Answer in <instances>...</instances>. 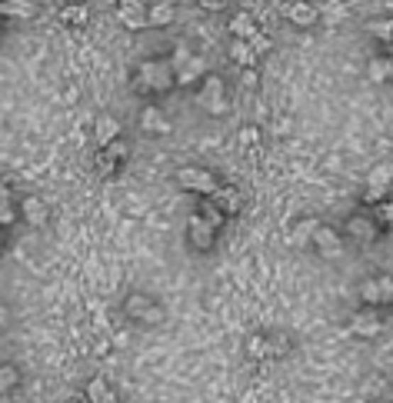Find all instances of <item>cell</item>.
<instances>
[{"mask_svg":"<svg viewBox=\"0 0 393 403\" xmlns=\"http://www.w3.org/2000/svg\"><path fill=\"white\" fill-rule=\"evenodd\" d=\"M250 47H253V54L260 57V54H270V47H273V37L270 33H263V31H257L250 37Z\"/></svg>","mask_w":393,"mask_h":403,"instance_id":"d590c367","label":"cell"},{"mask_svg":"<svg viewBox=\"0 0 393 403\" xmlns=\"http://www.w3.org/2000/svg\"><path fill=\"white\" fill-rule=\"evenodd\" d=\"M123 133L121 120L114 117V114H100L97 123H94V137H97V147H107V143H114L117 137Z\"/></svg>","mask_w":393,"mask_h":403,"instance_id":"9a60e30c","label":"cell"},{"mask_svg":"<svg viewBox=\"0 0 393 403\" xmlns=\"http://www.w3.org/2000/svg\"><path fill=\"white\" fill-rule=\"evenodd\" d=\"M37 13V4L33 0H0V17H17V21H27Z\"/></svg>","mask_w":393,"mask_h":403,"instance_id":"7402d4cb","label":"cell"},{"mask_svg":"<svg viewBox=\"0 0 393 403\" xmlns=\"http://www.w3.org/2000/svg\"><path fill=\"white\" fill-rule=\"evenodd\" d=\"M114 11H117V21H121L127 31H147V7L121 4V7H114Z\"/></svg>","mask_w":393,"mask_h":403,"instance_id":"d6986e66","label":"cell"},{"mask_svg":"<svg viewBox=\"0 0 393 403\" xmlns=\"http://www.w3.org/2000/svg\"><path fill=\"white\" fill-rule=\"evenodd\" d=\"M177 21V7L170 0H153L147 4V27H170Z\"/></svg>","mask_w":393,"mask_h":403,"instance_id":"2e32d148","label":"cell"},{"mask_svg":"<svg viewBox=\"0 0 393 403\" xmlns=\"http://www.w3.org/2000/svg\"><path fill=\"white\" fill-rule=\"evenodd\" d=\"M270 340V357H287L290 353V337L287 333H267Z\"/></svg>","mask_w":393,"mask_h":403,"instance_id":"1f68e13d","label":"cell"},{"mask_svg":"<svg viewBox=\"0 0 393 403\" xmlns=\"http://www.w3.org/2000/svg\"><path fill=\"white\" fill-rule=\"evenodd\" d=\"M194 100H196V107L204 110V114L223 117V114L230 110L223 77H220V74H204V80H200V87H196V94H194Z\"/></svg>","mask_w":393,"mask_h":403,"instance_id":"7a4b0ae2","label":"cell"},{"mask_svg":"<svg viewBox=\"0 0 393 403\" xmlns=\"http://www.w3.org/2000/svg\"><path fill=\"white\" fill-rule=\"evenodd\" d=\"M350 333H353V337H363V340L380 337V333H383V320L377 316L373 307H363L360 314L350 316Z\"/></svg>","mask_w":393,"mask_h":403,"instance_id":"52a82bcc","label":"cell"},{"mask_svg":"<svg viewBox=\"0 0 393 403\" xmlns=\"http://www.w3.org/2000/svg\"><path fill=\"white\" fill-rule=\"evenodd\" d=\"M243 87H257V67H247V70H243Z\"/></svg>","mask_w":393,"mask_h":403,"instance_id":"60d3db41","label":"cell"},{"mask_svg":"<svg viewBox=\"0 0 393 403\" xmlns=\"http://www.w3.org/2000/svg\"><path fill=\"white\" fill-rule=\"evenodd\" d=\"M84 400H87V403H117V393H114V387H110L104 377H94V380L87 383Z\"/></svg>","mask_w":393,"mask_h":403,"instance_id":"44dd1931","label":"cell"},{"mask_svg":"<svg viewBox=\"0 0 393 403\" xmlns=\"http://www.w3.org/2000/svg\"><path fill=\"white\" fill-rule=\"evenodd\" d=\"M317 227H320L317 217H304V220H297V223H294V233H290V237H294L297 247H306V243L314 240V230H317Z\"/></svg>","mask_w":393,"mask_h":403,"instance_id":"484cf974","label":"cell"},{"mask_svg":"<svg viewBox=\"0 0 393 403\" xmlns=\"http://www.w3.org/2000/svg\"><path fill=\"white\" fill-rule=\"evenodd\" d=\"M7 207H13V194L7 184H0V210H7Z\"/></svg>","mask_w":393,"mask_h":403,"instance_id":"ab89813d","label":"cell"},{"mask_svg":"<svg viewBox=\"0 0 393 403\" xmlns=\"http://www.w3.org/2000/svg\"><path fill=\"white\" fill-rule=\"evenodd\" d=\"M123 314L131 316V320H137V324L153 327V324L164 320V307L147 294H127V300H123Z\"/></svg>","mask_w":393,"mask_h":403,"instance_id":"277c9868","label":"cell"},{"mask_svg":"<svg viewBox=\"0 0 393 403\" xmlns=\"http://www.w3.org/2000/svg\"><path fill=\"white\" fill-rule=\"evenodd\" d=\"M317 11H320V17L327 13V17H333V21H337V17H343V7H340L337 0H327V4H323V7H317Z\"/></svg>","mask_w":393,"mask_h":403,"instance_id":"74e56055","label":"cell"},{"mask_svg":"<svg viewBox=\"0 0 393 403\" xmlns=\"http://www.w3.org/2000/svg\"><path fill=\"white\" fill-rule=\"evenodd\" d=\"M357 294H360V304L363 307H373V310H380L383 300H380V284H377V277H367L360 287H357Z\"/></svg>","mask_w":393,"mask_h":403,"instance_id":"d4e9b609","label":"cell"},{"mask_svg":"<svg viewBox=\"0 0 393 403\" xmlns=\"http://www.w3.org/2000/svg\"><path fill=\"white\" fill-rule=\"evenodd\" d=\"M190 57H194V54H190V50H187L184 44H177V47H174V54L167 57V60H170V67H174V74H177V70H180V67H184L187 60H190Z\"/></svg>","mask_w":393,"mask_h":403,"instance_id":"8d00e7d4","label":"cell"},{"mask_svg":"<svg viewBox=\"0 0 393 403\" xmlns=\"http://www.w3.org/2000/svg\"><path fill=\"white\" fill-rule=\"evenodd\" d=\"M7 316H11V314H7V307L0 304V327H4V324H7Z\"/></svg>","mask_w":393,"mask_h":403,"instance_id":"b9f144b4","label":"cell"},{"mask_svg":"<svg viewBox=\"0 0 393 403\" xmlns=\"http://www.w3.org/2000/svg\"><path fill=\"white\" fill-rule=\"evenodd\" d=\"M177 187L180 190H187V194H196V197H210L214 190L220 187V180L210 170H204V167H180L174 174Z\"/></svg>","mask_w":393,"mask_h":403,"instance_id":"3957f363","label":"cell"},{"mask_svg":"<svg viewBox=\"0 0 393 403\" xmlns=\"http://www.w3.org/2000/svg\"><path fill=\"white\" fill-rule=\"evenodd\" d=\"M200 4V11H210V13H217L223 11V7H230V0H196Z\"/></svg>","mask_w":393,"mask_h":403,"instance_id":"f35d334b","label":"cell"},{"mask_svg":"<svg viewBox=\"0 0 393 403\" xmlns=\"http://www.w3.org/2000/svg\"><path fill=\"white\" fill-rule=\"evenodd\" d=\"M140 131L143 133H170V120L164 117L160 107H143L140 110Z\"/></svg>","mask_w":393,"mask_h":403,"instance_id":"ac0fdd59","label":"cell"},{"mask_svg":"<svg viewBox=\"0 0 393 403\" xmlns=\"http://www.w3.org/2000/svg\"><path fill=\"white\" fill-rule=\"evenodd\" d=\"M377 284H380L383 307H393V273H377Z\"/></svg>","mask_w":393,"mask_h":403,"instance_id":"e575fe53","label":"cell"},{"mask_svg":"<svg viewBox=\"0 0 393 403\" xmlns=\"http://www.w3.org/2000/svg\"><path fill=\"white\" fill-rule=\"evenodd\" d=\"M367 77H370L373 84L393 80V57H373L370 64H367Z\"/></svg>","mask_w":393,"mask_h":403,"instance_id":"603a6c76","label":"cell"},{"mask_svg":"<svg viewBox=\"0 0 393 403\" xmlns=\"http://www.w3.org/2000/svg\"><path fill=\"white\" fill-rule=\"evenodd\" d=\"M227 27H230V33H233L237 40H250L253 33L260 31V27H257V21H253V13H247V11H237V13H233Z\"/></svg>","mask_w":393,"mask_h":403,"instance_id":"ffe728a7","label":"cell"},{"mask_svg":"<svg viewBox=\"0 0 393 403\" xmlns=\"http://www.w3.org/2000/svg\"><path fill=\"white\" fill-rule=\"evenodd\" d=\"M196 214H200V217L207 220L210 227H223V223H227V217H223V214H220L217 207H214V204H210V197H204V204H200V207H196Z\"/></svg>","mask_w":393,"mask_h":403,"instance_id":"f546056e","label":"cell"},{"mask_svg":"<svg viewBox=\"0 0 393 403\" xmlns=\"http://www.w3.org/2000/svg\"><path fill=\"white\" fill-rule=\"evenodd\" d=\"M387 390H390V383H387V377H383V373H370V377L360 383V393H363V397H373V400L387 397Z\"/></svg>","mask_w":393,"mask_h":403,"instance_id":"4316f807","label":"cell"},{"mask_svg":"<svg viewBox=\"0 0 393 403\" xmlns=\"http://www.w3.org/2000/svg\"><path fill=\"white\" fill-rule=\"evenodd\" d=\"M367 31L383 44H393V17H377V21L367 23Z\"/></svg>","mask_w":393,"mask_h":403,"instance_id":"f1b7e54d","label":"cell"},{"mask_svg":"<svg viewBox=\"0 0 393 403\" xmlns=\"http://www.w3.org/2000/svg\"><path fill=\"white\" fill-rule=\"evenodd\" d=\"M347 237L357 240V243H373V240L380 237V223L373 214H353L347 220Z\"/></svg>","mask_w":393,"mask_h":403,"instance_id":"ba28073f","label":"cell"},{"mask_svg":"<svg viewBox=\"0 0 393 403\" xmlns=\"http://www.w3.org/2000/svg\"><path fill=\"white\" fill-rule=\"evenodd\" d=\"M204 74H207V60L194 54V57H190V60H187V64L174 74V84H177V87H194V84H200V80H204Z\"/></svg>","mask_w":393,"mask_h":403,"instance_id":"5bb4252c","label":"cell"},{"mask_svg":"<svg viewBox=\"0 0 393 403\" xmlns=\"http://www.w3.org/2000/svg\"><path fill=\"white\" fill-rule=\"evenodd\" d=\"M210 204H214L223 217H237L240 207H243V197H240L237 187H217V190L210 194Z\"/></svg>","mask_w":393,"mask_h":403,"instance_id":"7c38bea8","label":"cell"},{"mask_svg":"<svg viewBox=\"0 0 393 403\" xmlns=\"http://www.w3.org/2000/svg\"><path fill=\"white\" fill-rule=\"evenodd\" d=\"M390 180H393V174H390V167H377L370 177H367V194H363V204L367 207H377L380 200H387V194H390Z\"/></svg>","mask_w":393,"mask_h":403,"instance_id":"30bf717a","label":"cell"},{"mask_svg":"<svg viewBox=\"0 0 393 403\" xmlns=\"http://www.w3.org/2000/svg\"><path fill=\"white\" fill-rule=\"evenodd\" d=\"M227 57H230V64L243 67V70H247V67H257V60H260V57L253 54L250 40H237V37L230 40V47H227Z\"/></svg>","mask_w":393,"mask_h":403,"instance_id":"e0dca14e","label":"cell"},{"mask_svg":"<svg viewBox=\"0 0 393 403\" xmlns=\"http://www.w3.org/2000/svg\"><path fill=\"white\" fill-rule=\"evenodd\" d=\"M187 240H190V247H194L196 253H210L214 243H217V227H210L200 214H194L190 223H187Z\"/></svg>","mask_w":393,"mask_h":403,"instance_id":"5b68a950","label":"cell"},{"mask_svg":"<svg viewBox=\"0 0 393 403\" xmlns=\"http://www.w3.org/2000/svg\"><path fill=\"white\" fill-rule=\"evenodd\" d=\"M60 23L64 27H84V23L90 21V11L84 7V4H67V7H60Z\"/></svg>","mask_w":393,"mask_h":403,"instance_id":"cb8c5ba5","label":"cell"},{"mask_svg":"<svg viewBox=\"0 0 393 403\" xmlns=\"http://www.w3.org/2000/svg\"><path fill=\"white\" fill-rule=\"evenodd\" d=\"M373 217H377L380 227H393V197L390 200H380V204L373 207Z\"/></svg>","mask_w":393,"mask_h":403,"instance_id":"d6a6232c","label":"cell"},{"mask_svg":"<svg viewBox=\"0 0 393 403\" xmlns=\"http://www.w3.org/2000/svg\"><path fill=\"white\" fill-rule=\"evenodd\" d=\"M21 383V370L13 363H0V393H11Z\"/></svg>","mask_w":393,"mask_h":403,"instance_id":"4dcf8cb0","label":"cell"},{"mask_svg":"<svg viewBox=\"0 0 393 403\" xmlns=\"http://www.w3.org/2000/svg\"><path fill=\"white\" fill-rule=\"evenodd\" d=\"M174 67L167 57H153V60H143L137 67V74H133V90L140 94V97H153V94H167V90H174Z\"/></svg>","mask_w":393,"mask_h":403,"instance_id":"6da1fadb","label":"cell"},{"mask_svg":"<svg viewBox=\"0 0 393 403\" xmlns=\"http://www.w3.org/2000/svg\"><path fill=\"white\" fill-rule=\"evenodd\" d=\"M17 210H21V220H27L31 227H47V220H50V207L40 197H23Z\"/></svg>","mask_w":393,"mask_h":403,"instance_id":"4fadbf2b","label":"cell"},{"mask_svg":"<svg viewBox=\"0 0 393 403\" xmlns=\"http://www.w3.org/2000/svg\"><path fill=\"white\" fill-rule=\"evenodd\" d=\"M247 357L250 360H270V340H267V333H253V337H247Z\"/></svg>","mask_w":393,"mask_h":403,"instance_id":"83f0119b","label":"cell"},{"mask_svg":"<svg viewBox=\"0 0 393 403\" xmlns=\"http://www.w3.org/2000/svg\"><path fill=\"white\" fill-rule=\"evenodd\" d=\"M314 247L320 250V257H327V260H337L340 253H343V237H340V230L327 227V223H320L314 230V240H310Z\"/></svg>","mask_w":393,"mask_h":403,"instance_id":"9c48e42d","label":"cell"},{"mask_svg":"<svg viewBox=\"0 0 393 403\" xmlns=\"http://www.w3.org/2000/svg\"><path fill=\"white\" fill-rule=\"evenodd\" d=\"M67 403H87V400H80V397H77V400H67Z\"/></svg>","mask_w":393,"mask_h":403,"instance_id":"7bdbcfd3","label":"cell"},{"mask_svg":"<svg viewBox=\"0 0 393 403\" xmlns=\"http://www.w3.org/2000/svg\"><path fill=\"white\" fill-rule=\"evenodd\" d=\"M280 13H284L294 27H314V23L320 21L317 4H310V0H290V4H284V11Z\"/></svg>","mask_w":393,"mask_h":403,"instance_id":"8fae6325","label":"cell"},{"mask_svg":"<svg viewBox=\"0 0 393 403\" xmlns=\"http://www.w3.org/2000/svg\"><path fill=\"white\" fill-rule=\"evenodd\" d=\"M123 160H127V143L117 137L114 143H107V147H100L97 150V174L100 177H114L117 170H121Z\"/></svg>","mask_w":393,"mask_h":403,"instance_id":"8992f818","label":"cell"},{"mask_svg":"<svg viewBox=\"0 0 393 403\" xmlns=\"http://www.w3.org/2000/svg\"><path fill=\"white\" fill-rule=\"evenodd\" d=\"M260 140H263V133H260V127H243L240 131V147L243 150H253V147H260Z\"/></svg>","mask_w":393,"mask_h":403,"instance_id":"836d02e7","label":"cell"}]
</instances>
